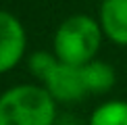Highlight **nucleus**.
<instances>
[{"label":"nucleus","mask_w":127,"mask_h":125,"mask_svg":"<svg viewBox=\"0 0 127 125\" xmlns=\"http://www.w3.org/2000/svg\"><path fill=\"white\" fill-rule=\"evenodd\" d=\"M59 102L42 83H19L0 94V125H54Z\"/></svg>","instance_id":"f257e3e1"},{"label":"nucleus","mask_w":127,"mask_h":125,"mask_svg":"<svg viewBox=\"0 0 127 125\" xmlns=\"http://www.w3.org/2000/svg\"><path fill=\"white\" fill-rule=\"evenodd\" d=\"M104 33L98 19L90 15H71L63 19L52 38V52L61 62L73 67H83L86 62L98 59Z\"/></svg>","instance_id":"f03ea898"},{"label":"nucleus","mask_w":127,"mask_h":125,"mask_svg":"<svg viewBox=\"0 0 127 125\" xmlns=\"http://www.w3.org/2000/svg\"><path fill=\"white\" fill-rule=\"evenodd\" d=\"M27 56V31L17 15L0 10V75L10 73Z\"/></svg>","instance_id":"7ed1b4c3"},{"label":"nucleus","mask_w":127,"mask_h":125,"mask_svg":"<svg viewBox=\"0 0 127 125\" xmlns=\"http://www.w3.org/2000/svg\"><path fill=\"white\" fill-rule=\"evenodd\" d=\"M42 86L59 104H73L88 96L81 67H73V65H67V62H59L56 69L48 75V79Z\"/></svg>","instance_id":"20e7f679"},{"label":"nucleus","mask_w":127,"mask_h":125,"mask_svg":"<svg viewBox=\"0 0 127 125\" xmlns=\"http://www.w3.org/2000/svg\"><path fill=\"white\" fill-rule=\"evenodd\" d=\"M96 19L108 42L127 46V0H100Z\"/></svg>","instance_id":"39448f33"},{"label":"nucleus","mask_w":127,"mask_h":125,"mask_svg":"<svg viewBox=\"0 0 127 125\" xmlns=\"http://www.w3.org/2000/svg\"><path fill=\"white\" fill-rule=\"evenodd\" d=\"M83 83L88 88V94H108L117 83V71L110 62L102 59H94L81 67Z\"/></svg>","instance_id":"423d86ee"},{"label":"nucleus","mask_w":127,"mask_h":125,"mask_svg":"<svg viewBox=\"0 0 127 125\" xmlns=\"http://www.w3.org/2000/svg\"><path fill=\"white\" fill-rule=\"evenodd\" d=\"M86 125H127V100L115 98L98 104Z\"/></svg>","instance_id":"0eeeda50"},{"label":"nucleus","mask_w":127,"mask_h":125,"mask_svg":"<svg viewBox=\"0 0 127 125\" xmlns=\"http://www.w3.org/2000/svg\"><path fill=\"white\" fill-rule=\"evenodd\" d=\"M59 62V56L52 50H33L27 54V71L33 79H38V83H44Z\"/></svg>","instance_id":"6e6552de"},{"label":"nucleus","mask_w":127,"mask_h":125,"mask_svg":"<svg viewBox=\"0 0 127 125\" xmlns=\"http://www.w3.org/2000/svg\"><path fill=\"white\" fill-rule=\"evenodd\" d=\"M54 125H79V119L73 115H67V117H59Z\"/></svg>","instance_id":"1a4fd4ad"},{"label":"nucleus","mask_w":127,"mask_h":125,"mask_svg":"<svg viewBox=\"0 0 127 125\" xmlns=\"http://www.w3.org/2000/svg\"><path fill=\"white\" fill-rule=\"evenodd\" d=\"M98 2H100V0H98Z\"/></svg>","instance_id":"9d476101"}]
</instances>
